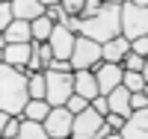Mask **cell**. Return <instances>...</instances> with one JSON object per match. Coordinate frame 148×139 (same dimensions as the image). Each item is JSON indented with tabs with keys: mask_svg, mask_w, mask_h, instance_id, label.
Here are the masks:
<instances>
[{
	"mask_svg": "<svg viewBox=\"0 0 148 139\" xmlns=\"http://www.w3.org/2000/svg\"><path fill=\"white\" fill-rule=\"evenodd\" d=\"M30 95H33V101H45L47 98V77H45V71L30 74Z\"/></svg>",
	"mask_w": 148,
	"mask_h": 139,
	"instance_id": "cell-20",
	"label": "cell"
},
{
	"mask_svg": "<svg viewBox=\"0 0 148 139\" xmlns=\"http://www.w3.org/2000/svg\"><path fill=\"white\" fill-rule=\"evenodd\" d=\"M68 139H71V136H68Z\"/></svg>",
	"mask_w": 148,
	"mask_h": 139,
	"instance_id": "cell-37",
	"label": "cell"
},
{
	"mask_svg": "<svg viewBox=\"0 0 148 139\" xmlns=\"http://www.w3.org/2000/svg\"><path fill=\"white\" fill-rule=\"evenodd\" d=\"M104 9V0H86V9H83V18H95L98 12Z\"/></svg>",
	"mask_w": 148,
	"mask_h": 139,
	"instance_id": "cell-27",
	"label": "cell"
},
{
	"mask_svg": "<svg viewBox=\"0 0 148 139\" xmlns=\"http://www.w3.org/2000/svg\"><path fill=\"white\" fill-rule=\"evenodd\" d=\"M125 139H148V110H136L127 118V124L121 127Z\"/></svg>",
	"mask_w": 148,
	"mask_h": 139,
	"instance_id": "cell-12",
	"label": "cell"
},
{
	"mask_svg": "<svg viewBox=\"0 0 148 139\" xmlns=\"http://www.w3.org/2000/svg\"><path fill=\"white\" fill-rule=\"evenodd\" d=\"M62 9L68 12V15H77V18H83V9H86V0H62Z\"/></svg>",
	"mask_w": 148,
	"mask_h": 139,
	"instance_id": "cell-25",
	"label": "cell"
},
{
	"mask_svg": "<svg viewBox=\"0 0 148 139\" xmlns=\"http://www.w3.org/2000/svg\"><path fill=\"white\" fill-rule=\"evenodd\" d=\"M65 107H68V110L74 112V116H80L83 110H89V107H92V101H86L83 95H71V101H68Z\"/></svg>",
	"mask_w": 148,
	"mask_h": 139,
	"instance_id": "cell-24",
	"label": "cell"
},
{
	"mask_svg": "<svg viewBox=\"0 0 148 139\" xmlns=\"http://www.w3.org/2000/svg\"><path fill=\"white\" fill-rule=\"evenodd\" d=\"M130 3H136V6H142V9H148V0H130Z\"/></svg>",
	"mask_w": 148,
	"mask_h": 139,
	"instance_id": "cell-33",
	"label": "cell"
},
{
	"mask_svg": "<svg viewBox=\"0 0 148 139\" xmlns=\"http://www.w3.org/2000/svg\"><path fill=\"white\" fill-rule=\"evenodd\" d=\"M101 62H104V45H98L95 39H86V36H77V45L71 53L74 71H95Z\"/></svg>",
	"mask_w": 148,
	"mask_h": 139,
	"instance_id": "cell-3",
	"label": "cell"
},
{
	"mask_svg": "<svg viewBox=\"0 0 148 139\" xmlns=\"http://www.w3.org/2000/svg\"><path fill=\"white\" fill-rule=\"evenodd\" d=\"M86 39H95L98 45H107L121 36V6H110L104 3V9L95 18H83V33Z\"/></svg>",
	"mask_w": 148,
	"mask_h": 139,
	"instance_id": "cell-2",
	"label": "cell"
},
{
	"mask_svg": "<svg viewBox=\"0 0 148 139\" xmlns=\"http://www.w3.org/2000/svg\"><path fill=\"white\" fill-rule=\"evenodd\" d=\"M142 74H145V83H148V62H145V71H142Z\"/></svg>",
	"mask_w": 148,
	"mask_h": 139,
	"instance_id": "cell-35",
	"label": "cell"
},
{
	"mask_svg": "<svg viewBox=\"0 0 148 139\" xmlns=\"http://www.w3.org/2000/svg\"><path fill=\"white\" fill-rule=\"evenodd\" d=\"M39 3H42L45 9H51V6H59V3H62V0H39Z\"/></svg>",
	"mask_w": 148,
	"mask_h": 139,
	"instance_id": "cell-31",
	"label": "cell"
},
{
	"mask_svg": "<svg viewBox=\"0 0 148 139\" xmlns=\"http://www.w3.org/2000/svg\"><path fill=\"white\" fill-rule=\"evenodd\" d=\"M33 53H36V42H30V45H3V65H12V68L27 74Z\"/></svg>",
	"mask_w": 148,
	"mask_h": 139,
	"instance_id": "cell-9",
	"label": "cell"
},
{
	"mask_svg": "<svg viewBox=\"0 0 148 139\" xmlns=\"http://www.w3.org/2000/svg\"><path fill=\"white\" fill-rule=\"evenodd\" d=\"M74 95H83L86 101H95L101 95V86H98L95 71H74Z\"/></svg>",
	"mask_w": 148,
	"mask_h": 139,
	"instance_id": "cell-11",
	"label": "cell"
},
{
	"mask_svg": "<svg viewBox=\"0 0 148 139\" xmlns=\"http://www.w3.org/2000/svg\"><path fill=\"white\" fill-rule=\"evenodd\" d=\"M74 45H77V36H74V33H71L68 27H62V24H56V30H53V36H51V47H53L56 59H68V62H71Z\"/></svg>",
	"mask_w": 148,
	"mask_h": 139,
	"instance_id": "cell-10",
	"label": "cell"
},
{
	"mask_svg": "<svg viewBox=\"0 0 148 139\" xmlns=\"http://www.w3.org/2000/svg\"><path fill=\"white\" fill-rule=\"evenodd\" d=\"M3 42L6 45H30L33 42V21H15L3 33Z\"/></svg>",
	"mask_w": 148,
	"mask_h": 139,
	"instance_id": "cell-14",
	"label": "cell"
},
{
	"mask_svg": "<svg viewBox=\"0 0 148 139\" xmlns=\"http://www.w3.org/2000/svg\"><path fill=\"white\" fill-rule=\"evenodd\" d=\"M36 59L45 65V71L51 68V62L56 59V53H53V47H51V42H45V45H36Z\"/></svg>",
	"mask_w": 148,
	"mask_h": 139,
	"instance_id": "cell-22",
	"label": "cell"
},
{
	"mask_svg": "<svg viewBox=\"0 0 148 139\" xmlns=\"http://www.w3.org/2000/svg\"><path fill=\"white\" fill-rule=\"evenodd\" d=\"M51 104H47V101H30L27 104V110H24V118H30V121H42L45 124V118L51 116Z\"/></svg>",
	"mask_w": 148,
	"mask_h": 139,
	"instance_id": "cell-18",
	"label": "cell"
},
{
	"mask_svg": "<svg viewBox=\"0 0 148 139\" xmlns=\"http://www.w3.org/2000/svg\"><path fill=\"white\" fill-rule=\"evenodd\" d=\"M121 36L130 39V42L148 36V9H142V6L127 0V3L121 6Z\"/></svg>",
	"mask_w": 148,
	"mask_h": 139,
	"instance_id": "cell-5",
	"label": "cell"
},
{
	"mask_svg": "<svg viewBox=\"0 0 148 139\" xmlns=\"http://www.w3.org/2000/svg\"><path fill=\"white\" fill-rule=\"evenodd\" d=\"M18 136H21V139H51L42 121H30V118H24V124H21V133H18Z\"/></svg>",
	"mask_w": 148,
	"mask_h": 139,
	"instance_id": "cell-19",
	"label": "cell"
},
{
	"mask_svg": "<svg viewBox=\"0 0 148 139\" xmlns=\"http://www.w3.org/2000/svg\"><path fill=\"white\" fill-rule=\"evenodd\" d=\"M53 30H56V21H51L47 15L36 18V21H33V42H36V45H45V42H51Z\"/></svg>",
	"mask_w": 148,
	"mask_h": 139,
	"instance_id": "cell-17",
	"label": "cell"
},
{
	"mask_svg": "<svg viewBox=\"0 0 148 139\" xmlns=\"http://www.w3.org/2000/svg\"><path fill=\"white\" fill-rule=\"evenodd\" d=\"M104 3H110V6H125L127 0H104Z\"/></svg>",
	"mask_w": 148,
	"mask_h": 139,
	"instance_id": "cell-32",
	"label": "cell"
},
{
	"mask_svg": "<svg viewBox=\"0 0 148 139\" xmlns=\"http://www.w3.org/2000/svg\"><path fill=\"white\" fill-rule=\"evenodd\" d=\"M145 56H139V53H133V50H130V53H127V59L125 62H121V65H125V71H145Z\"/></svg>",
	"mask_w": 148,
	"mask_h": 139,
	"instance_id": "cell-23",
	"label": "cell"
},
{
	"mask_svg": "<svg viewBox=\"0 0 148 139\" xmlns=\"http://www.w3.org/2000/svg\"><path fill=\"white\" fill-rule=\"evenodd\" d=\"M107 98H110V112H119V116H125V118L133 116V104H130L133 92H130V89L119 86V89H116V92H110Z\"/></svg>",
	"mask_w": 148,
	"mask_h": 139,
	"instance_id": "cell-13",
	"label": "cell"
},
{
	"mask_svg": "<svg viewBox=\"0 0 148 139\" xmlns=\"http://www.w3.org/2000/svg\"><path fill=\"white\" fill-rule=\"evenodd\" d=\"M107 124V118L101 112H95L92 107L83 110L80 116H74V130H71V139H98L101 127Z\"/></svg>",
	"mask_w": 148,
	"mask_h": 139,
	"instance_id": "cell-6",
	"label": "cell"
},
{
	"mask_svg": "<svg viewBox=\"0 0 148 139\" xmlns=\"http://www.w3.org/2000/svg\"><path fill=\"white\" fill-rule=\"evenodd\" d=\"M47 77V104L51 107H65L74 95V71H45Z\"/></svg>",
	"mask_w": 148,
	"mask_h": 139,
	"instance_id": "cell-4",
	"label": "cell"
},
{
	"mask_svg": "<svg viewBox=\"0 0 148 139\" xmlns=\"http://www.w3.org/2000/svg\"><path fill=\"white\" fill-rule=\"evenodd\" d=\"M125 89H130V92H145V89H148L145 74H142V71H125Z\"/></svg>",
	"mask_w": 148,
	"mask_h": 139,
	"instance_id": "cell-21",
	"label": "cell"
},
{
	"mask_svg": "<svg viewBox=\"0 0 148 139\" xmlns=\"http://www.w3.org/2000/svg\"><path fill=\"white\" fill-rule=\"evenodd\" d=\"M98 86H101V95L116 92L119 86H125V65H116V62H101L95 68Z\"/></svg>",
	"mask_w": 148,
	"mask_h": 139,
	"instance_id": "cell-8",
	"label": "cell"
},
{
	"mask_svg": "<svg viewBox=\"0 0 148 139\" xmlns=\"http://www.w3.org/2000/svg\"><path fill=\"white\" fill-rule=\"evenodd\" d=\"M130 50L148 59V36H142V39H136V42H130Z\"/></svg>",
	"mask_w": 148,
	"mask_h": 139,
	"instance_id": "cell-28",
	"label": "cell"
},
{
	"mask_svg": "<svg viewBox=\"0 0 148 139\" xmlns=\"http://www.w3.org/2000/svg\"><path fill=\"white\" fill-rule=\"evenodd\" d=\"M12 9H15L18 21H36V18L47 15V9L39 3V0H12Z\"/></svg>",
	"mask_w": 148,
	"mask_h": 139,
	"instance_id": "cell-16",
	"label": "cell"
},
{
	"mask_svg": "<svg viewBox=\"0 0 148 139\" xmlns=\"http://www.w3.org/2000/svg\"><path fill=\"white\" fill-rule=\"evenodd\" d=\"M0 3H12V0H0Z\"/></svg>",
	"mask_w": 148,
	"mask_h": 139,
	"instance_id": "cell-36",
	"label": "cell"
},
{
	"mask_svg": "<svg viewBox=\"0 0 148 139\" xmlns=\"http://www.w3.org/2000/svg\"><path fill=\"white\" fill-rule=\"evenodd\" d=\"M107 139H125V136H121V133H110Z\"/></svg>",
	"mask_w": 148,
	"mask_h": 139,
	"instance_id": "cell-34",
	"label": "cell"
},
{
	"mask_svg": "<svg viewBox=\"0 0 148 139\" xmlns=\"http://www.w3.org/2000/svg\"><path fill=\"white\" fill-rule=\"evenodd\" d=\"M130 53V39H125V36H119V39L107 42L104 45V62H116V65H121V62L127 59Z\"/></svg>",
	"mask_w": 148,
	"mask_h": 139,
	"instance_id": "cell-15",
	"label": "cell"
},
{
	"mask_svg": "<svg viewBox=\"0 0 148 139\" xmlns=\"http://www.w3.org/2000/svg\"><path fill=\"white\" fill-rule=\"evenodd\" d=\"M30 101V77L12 65H3L0 68V110L9 116H24Z\"/></svg>",
	"mask_w": 148,
	"mask_h": 139,
	"instance_id": "cell-1",
	"label": "cell"
},
{
	"mask_svg": "<svg viewBox=\"0 0 148 139\" xmlns=\"http://www.w3.org/2000/svg\"><path fill=\"white\" fill-rule=\"evenodd\" d=\"M92 110L101 112V116L107 118V116H110V98H107V95H98V98L92 101Z\"/></svg>",
	"mask_w": 148,
	"mask_h": 139,
	"instance_id": "cell-26",
	"label": "cell"
},
{
	"mask_svg": "<svg viewBox=\"0 0 148 139\" xmlns=\"http://www.w3.org/2000/svg\"><path fill=\"white\" fill-rule=\"evenodd\" d=\"M45 130L51 139H68L74 130V112L68 107H53L51 116L45 118Z\"/></svg>",
	"mask_w": 148,
	"mask_h": 139,
	"instance_id": "cell-7",
	"label": "cell"
},
{
	"mask_svg": "<svg viewBox=\"0 0 148 139\" xmlns=\"http://www.w3.org/2000/svg\"><path fill=\"white\" fill-rule=\"evenodd\" d=\"M47 71H74V65H71L68 59H53V62H51V68H47Z\"/></svg>",
	"mask_w": 148,
	"mask_h": 139,
	"instance_id": "cell-30",
	"label": "cell"
},
{
	"mask_svg": "<svg viewBox=\"0 0 148 139\" xmlns=\"http://www.w3.org/2000/svg\"><path fill=\"white\" fill-rule=\"evenodd\" d=\"M107 124H110L113 130H119V133H121V127L127 124V118H125V116H119V112H110V116H107Z\"/></svg>",
	"mask_w": 148,
	"mask_h": 139,
	"instance_id": "cell-29",
	"label": "cell"
}]
</instances>
